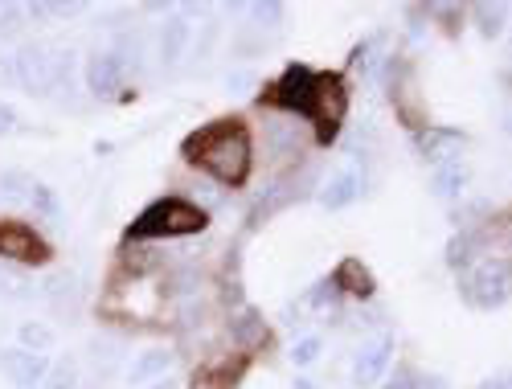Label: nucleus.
I'll return each mask as SVG.
<instances>
[{"label": "nucleus", "mask_w": 512, "mask_h": 389, "mask_svg": "<svg viewBox=\"0 0 512 389\" xmlns=\"http://www.w3.org/2000/svg\"><path fill=\"white\" fill-rule=\"evenodd\" d=\"M267 103H275L287 115L308 119L316 127V140L332 144L340 136V123L349 115V86L340 74H320L304 62H291L271 86Z\"/></svg>", "instance_id": "obj_1"}, {"label": "nucleus", "mask_w": 512, "mask_h": 389, "mask_svg": "<svg viewBox=\"0 0 512 389\" xmlns=\"http://www.w3.org/2000/svg\"><path fill=\"white\" fill-rule=\"evenodd\" d=\"M181 156L197 168H205L213 181H222L230 189L250 181V168H254V144H250V127L238 115L226 119H213L205 127H197L193 136H185Z\"/></svg>", "instance_id": "obj_2"}, {"label": "nucleus", "mask_w": 512, "mask_h": 389, "mask_svg": "<svg viewBox=\"0 0 512 389\" xmlns=\"http://www.w3.org/2000/svg\"><path fill=\"white\" fill-rule=\"evenodd\" d=\"M209 226V209L189 201V197H160L152 201L140 218L127 226V242H156V238H189V234H201Z\"/></svg>", "instance_id": "obj_3"}, {"label": "nucleus", "mask_w": 512, "mask_h": 389, "mask_svg": "<svg viewBox=\"0 0 512 389\" xmlns=\"http://www.w3.org/2000/svg\"><path fill=\"white\" fill-rule=\"evenodd\" d=\"M459 287H463V299L472 308L492 312V308H500L512 299V267L504 263V258H484V263L467 267Z\"/></svg>", "instance_id": "obj_4"}, {"label": "nucleus", "mask_w": 512, "mask_h": 389, "mask_svg": "<svg viewBox=\"0 0 512 389\" xmlns=\"http://www.w3.org/2000/svg\"><path fill=\"white\" fill-rule=\"evenodd\" d=\"M50 258H54V246L37 226L21 218H0V263L25 271V267H46Z\"/></svg>", "instance_id": "obj_5"}, {"label": "nucleus", "mask_w": 512, "mask_h": 389, "mask_svg": "<svg viewBox=\"0 0 512 389\" xmlns=\"http://www.w3.org/2000/svg\"><path fill=\"white\" fill-rule=\"evenodd\" d=\"M13 70H17V86L33 99H46L54 91V46H41V41H25L13 50Z\"/></svg>", "instance_id": "obj_6"}, {"label": "nucleus", "mask_w": 512, "mask_h": 389, "mask_svg": "<svg viewBox=\"0 0 512 389\" xmlns=\"http://www.w3.org/2000/svg\"><path fill=\"white\" fill-rule=\"evenodd\" d=\"M390 361H394V336L390 332L365 340L361 349H357V357H353V385H361V389L377 385L381 377H386Z\"/></svg>", "instance_id": "obj_7"}, {"label": "nucleus", "mask_w": 512, "mask_h": 389, "mask_svg": "<svg viewBox=\"0 0 512 389\" xmlns=\"http://www.w3.org/2000/svg\"><path fill=\"white\" fill-rule=\"evenodd\" d=\"M0 373H5L17 389H41L50 373V357L46 353H25V349H0Z\"/></svg>", "instance_id": "obj_8"}, {"label": "nucleus", "mask_w": 512, "mask_h": 389, "mask_svg": "<svg viewBox=\"0 0 512 389\" xmlns=\"http://www.w3.org/2000/svg\"><path fill=\"white\" fill-rule=\"evenodd\" d=\"M418 156L426 160V164H451V160H459V152L467 148V136L459 132V127H435V123H426L422 132H418Z\"/></svg>", "instance_id": "obj_9"}, {"label": "nucleus", "mask_w": 512, "mask_h": 389, "mask_svg": "<svg viewBox=\"0 0 512 389\" xmlns=\"http://www.w3.org/2000/svg\"><path fill=\"white\" fill-rule=\"evenodd\" d=\"M123 74H127V66L115 58V50H95L87 58V70H82V78H87V91L95 99H115L123 91Z\"/></svg>", "instance_id": "obj_10"}, {"label": "nucleus", "mask_w": 512, "mask_h": 389, "mask_svg": "<svg viewBox=\"0 0 512 389\" xmlns=\"http://www.w3.org/2000/svg\"><path fill=\"white\" fill-rule=\"evenodd\" d=\"M189 41H193V21H189L185 13L168 17V21L160 25V46H156L160 66H164V70H173V66L189 54Z\"/></svg>", "instance_id": "obj_11"}, {"label": "nucleus", "mask_w": 512, "mask_h": 389, "mask_svg": "<svg viewBox=\"0 0 512 389\" xmlns=\"http://www.w3.org/2000/svg\"><path fill=\"white\" fill-rule=\"evenodd\" d=\"M332 279V287L340 291V295H353V299H369L373 295V275H369V267L361 263V258H340L336 263V271L328 275Z\"/></svg>", "instance_id": "obj_12"}, {"label": "nucleus", "mask_w": 512, "mask_h": 389, "mask_svg": "<svg viewBox=\"0 0 512 389\" xmlns=\"http://www.w3.org/2000/svg\"><path fill=\"white\" fill-rule=\"evenodd\" d=\"M361 193H365V172L361 168H345V172H336V177L324 185L320 205L324 209H349Z\"/></svg>", "instance_id": "obj_13"}, {"label": "nucleus", "mask_w": 512, "mask_h": 389, "mask_svg": "<svg viewBox=\"0 0 512 389\" xmlns=\"http://www.w3.org/2000/svg\"><path fill=\"white\" fill-rule=\"evenodd\" d=\"M168 369H173V353L168 349H152V353H140L132 365H127V385H148V381H164Z\"/></svg>", "instance_id": "obj_14"}, {"label": "nucleus", "mask_w": 512, "mask_h": 389, "mask_svg": "<svg viewBox=\"0 0 512 389\" xmlns=\"http://www.w3.org/2000/svg\"><path fill=\"white\" fill-rule=\"evenodd\" d=\"M230 336L238 349H254V344L267 340V320L259 308H238V316L230 320Z\"/></svg>", "instance_id": "obj_15"}, {"label": "nucleus", "mask_w": 512, "mask_h": 389, "mask_svg": "<svg viewBox=\"0 0 512 389\" xmlns=\"http://www.w3.org/2000/svg\"><path fill=\"white\" fill-rule=\"evenodd\" d=\"M463 189H467V168H463V160H451V164H439V168H435L431 193H435L439 201H459Z\"/></svg>", "instance_id": "obj_16"}, {"label": "nucleus", "mask_w": 512, "mask_h": 389, "mask_svg": "<svg viewBox=\"0 0 512 389\" xmlns=\"http://www.w3.org/2000/svg\"><path fill=\"white\" fill-rule=\"evenodd\" d=\"M54 344H58V332H54L50 324H41V320H21V324H17V349H25V353H46V357H50Z\"/></svg>", "instance_id": "obj_17"}, {"label": "nucleus", "mask_w": 512, "mask_h": 389, "mask_svg": "<svg viewBox=\"0 0 512 389\" xmlns=\"http://www.w3.org/2000/svg\"><path fill=\"white\" fill-rule=\"evenodd\" d=\"M33 177L25 168H5L0 172V201H9V205H29V197H33Z\"/></svg>", "instance_id": "obj_18"}, {"label": "nucleus", "mask_w": 512, "mask_h": 389, "mask_svg": "<svg viewBox=\"0 0 512 389\" xmlns=\"http://www.w3.org/2000/svg\"><path fill=\"white\" fill-rule=\"evenodd\" d=\"M78 385H82V365L70 353L50 361V373H46V381H41V389H78Z\"/></svg>", "instance_id": "obj_19"}, {"label": "nucleus", "mask_w": 512, "mask_h": 389, "mask_svg": "<svg viewBox=\"0 0 512 389\" xmlns=\"http://www.w3.org/2000/svg\"><path fill=\"white\" fill-rule=\"evenodd\" d=\"M46 299H50L54 308H70V312H74V299H78V275H70V271L50 275V279H46Z\"/></svg>", "instance_id": "obj_20"}, {"label": "nucleus", "mask_w": 512, "mask_h": 389, "mask_svg": "<svg viewBox=\"0 0 512 389\" xmlns=\"http://www.w3.org/2000/svg\"><path fill=\"white\" fill-rule=\"evenodd\" d=\"M267 140H271V152L275 156H295V152L304 148L300 132H295V123H271L267 127Z\"/></svg>", "instance_id": "obj_21"}, {"label": "nucleus", "mask_w": 512, "mask_h": 389, "mask_svg": "<svg viewBox=\"0 0 512 389\" xmlns=\"http://www.w3.org/2000/svg\"><path fill=\"white\" fill-rule=\"evenodd\" d=\"M472 258H476V234L459 230V234L447 242V267H455V271H467V267H472Z\"/></svg>", "instance_id": "obj_22"}, {"label": "nucleus", "mask_w": 512, "mask_h": 389, "mask_svg": "<svg viewBox=\"0 0 512 389\" xmlns=\"http://www.w3.org/2000/svg\"><path fill=\"white\" fill-rule=\"evenodd\" d=\"M29 205H33V213H41L46 222H58V218H62V201H58V189H54V185H41V181H37Z\"/></svg>", "instance_id": "obj_23"}, {"label": "nucleus", "mask_w": 512, "mask_h": 389, "mask_svg": "<svg viewBox=\"0 0 512 389\" xmlns=\"http://www.w3.org/2000/svg\"><path fill=\"white\" fill-rule=\"evenodd\" d=\"M54 91L74 95V50H58L54 46Z\"/></svg>", "instance_id": "obj_24"}, {"label": "nucleus", "mask_w": 512, "mask_h": 389, "mask_svg": "<svg viewBox=\"0 0 512 389\" xmlns=\"http://www.w3.org/2000/svg\"><path fill=\"white\" fill-rule=\"evenodd\" d=\"M472 17H476L484 37H500L504 33V5H476Z\"/></svg>", "instance_id": "obj_25"}, {"label": "nucleus", "mask_w": 512, "mask_h": 389, "mask_svg": "<svg viewBox=\"0 0 512 389\" xmlns=\"http://www.w3.org/2000/svg\"><path fill=\"white\" fill-rule=\"evenodd\" d=\"M250 17L259 29H279L283 25V5L279 0H259V5H250Z\"/></svg>", "instance_id": "obj_26"}, {"label": "nucleus", "mask_w": 512, "mask_h": 389, "mask_svg": "<svg viewBox=\"0 0 512 389\" xmlns=\"http://www.w3.org/2000/svg\"><path fill=\"white\" fill-rule=\"evenodd\" d=\"M25 5H0V41L5 37H17L25 29Z\"/></svg>", "instance_id": "obj_27"}, {"label": "nucleus", "mask_w": 512, "mask_h": 389, "mask_svg": "<svg viewBox=\"0 0 512 389\" xmlns=\"http://www.w3.org/2000/svg\"><path fill=\"white\" fill-rule=\"evenodd\" d=\"M336 295H340V291L332 287V279H320V283L304 295V304L316 308V312H328V308H336Z\"/></svg>", "instance_id": "obj_28"}, {"label": "nucleus", "mask_w": 512, "mask_h": 389, "mask_svg": "<svg viewBox=\"0 0 512 389\" xmlns=\"http://www.w3.org/2000/svg\"><path fill=\"white\" fill-rule=\"evenodd\" d=\"M320 349H324V340H320V336H304V340H295V349H291V361L300 365V369H308V365H316Z\"/></svg>", "instance_id": "obj_29"}, {"label": "nucleus", "mask_w": 512, "mask_h": 389, "mask_svg": "<svg viewBox=\"0 0 512 389\" xmlns=\"http://www.w3.org/2000/svg\"><path fill=\"white\" fill-rule=\"evenodd\" d=\"M386 389H418V373H414L410 365H398L394 377L386 381Z\"/></svg>", "instance_id": "obj_30"}, {"label": "nucleus", "mask_w": 512, "mask_h": 389, "mask_svg": "<svg viewBox=\"0 0 512 389\" xmlns=\"http://www.w3.org/2000/svg\"><path fill=\"white\" fill-rule=\"evenodd\" d=\"M250 86H254V74H250V70L226 74V91H230V95H242V91H250Z\"/></svg>", "instance_id": "obj_31"}, {"label": "nucleus", "mask_w": 512, "mask_h": 389, "mask_svg": "<svg viewBox=\"0 0 512 389\" xmlns=\"http://www.w3.org/2000/svg\"><path fill=\"white\" fill-rule=\"evenodd\" d=\"M17 127H21V115H17V107L0 103V136H13Z\"/></svg>", "instance_id": "obj_32"}, {"label": "nucleus", "mask_w": 512, "mask_h": 389, "mask_svg": "<svg viewBox=\"0 0 512 389\" xmlns=\"http://www.w3.org/2000/svg\"><path fill=\"white\" fill-rule=\"evenodd\" d=\"M17 82V70H13V54L0 50V91H9V86Z\"/></svg>", "instance_id": "obj_33"}, {"label": "nucleus", "mask_w": 512, "mask_h": 389, "mask_svg": "<svg viewBox=\"0 0 512 389\" xmlns=\"http://www.w3.org/2000/svg\"><path fill=\"white\" fill-rule=\"evenodd\" d=\"M418 389H447L443 377H418Z\"/></svg>", "instance_id": "obj_34"}, {"label": "nucleus", "mask_w": 512, "mask_h": 389, "mask_svg": "<svg viewBox=\"0 0 512 389\" xmlns=\"http://www.w3.org/2000/svg\"><path fill=\"white\" fill-rule=\"evenodd\" d=\"M480 389H512V377H496V381H484Z\"/></svg>", "instance_id": "obj_35"}, {"label": "nucleus", "mask_w": 512, "mask_h": 389, "mask_svg": "<svg viewBox=\"0 0 512 389\" xmlns=\"http://www.w3.org/2000/svg\"><path fill=\"white\" fill-rule=\"evenodd\" d=\"M148 389H177V381H173V377H164V381H152Z\"/></svg>", "instance_id": "obj_36"}, {"label": "nucleus", "mask_w": 512, "mask_h": 389, "mask_svg": "<svg viewBox=\"0 0 512 389\" xmlns=\"http://www.w3.org/2000/svg\"><path fill=\"white\" fill-rule=\"evenodd\" d=\"M295 389H316V385H312L308 377H300V381H295Z\"/></svg>", "instance_id": "obj_37"}, {"label": "nucleus", "mask_w": 512, "mask_h": 389, "mask_svg": "<svg viewBox=\"0 0 512 389\" xmlns=\"http://www.w3.org/2000/svg\"><path fill=\"white\" fill-rule=\"evenodd\" d=\"M193 389H205V385H193Z\"/></svg>", "instance_id": "obj_38"}]
</instances>
